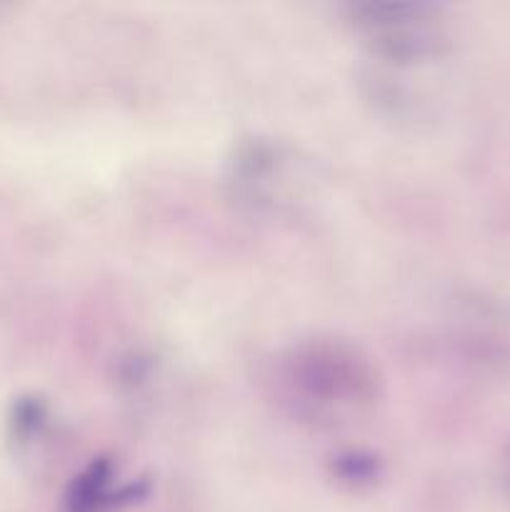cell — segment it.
I'll use <instances>...</instances> for the list:
<instances>
[{
  "mask_svg": "<svg viewBox=\"0 0 510 512\" xmlns=\"http://www.w3.org/2000/svg\"><path fill=\"white\" fill-rule=\"evenodd\" d=\"M283 168V155L275 143L265 138H248L238 143L233 160H230V185L235 188V198L248 205L273 203L275 183Z\"/></svg>",
  "mask_w": 510,
  "mask_h": 512,
  "instance_id": "cell-3",
  "label": "cell"
},
{
  "mask_svg": "<svg viewBox=\"0 0 510 512\" xmlns=\"http://www.w3.org/2000/svg\"><path fill=\"white\" fill-rule=\"evenodd\" d=\"M50 418V408L45 403V398L40 395L28 393L20 395L18 400L13 403L8 415V428H10V438L15 440L18 445H28L38 438L40 433L45 430Z\"/></svg>",
  "mask_w": 510,
  "mask_h": 512,
  "instance_id": "cell-5",
  "label": "cell"
},
{
  "mask_svg": "<svg viewBox=\"0 0 510 512\" xmlns=\"http://www.w3.org/2000/svg\"><path fill=\"white\" fill-rule=\"evenodd\" d=\"M350 28L393 63H423L443 48V25L438 10L425 3H353L345 8Z\"/></svg>",
  "mask_w": 510,
  "mask_h": 512,
  "instance_id": "cell-1",
  "label": "cell"
},
{
  "mask_svg": "<svg viewBox=\"0 0 510 512\" xmlns=\"http://www.w3.org/2000/svg\"><path fill=\"white\" fill-rule=\"evenodd\" d=\"M140 495L138 485H118V465L113 458H93L68 485L65 512H108Z\"/></svg>",
  "mask_w": 510,
  "mask_h": 512,
  "instance_id": "cell-4",
  "label": "cell"
},
{
  "mask_svg": "<svg viewBox=\"0 0 510 512\" xmlns=\"http://www.w3.org/2000/svg\"><path fill=\"white\" fill-rule=\"evenodd\" d=\"M290 378L318 403H363L375 393V375L355 350L338 343H310L290 360Z\"/></svg>",
  "mask_w": 510,
  "mask_h": 512,
  "instance_id": "cell-2",
  "label": "cell"
},
{
  "mask_svg": "<svg viewBox=\"0 0 510 512\" xmlns=\"http://www.w3.org/2000/svg\"><path fill=\"white\" fill-rule=\"evenodd\" d=\"M333 473L338 475L343 483L350 485L373 483L380 475V460L370 453L348 450V453L338 455V458L333 460Z\"/></svg>",
  "mask_w": 510,
  "mask_h": 512,
  "instance_id": "cell-6",
  "label": "cell"
}]
</instances>
